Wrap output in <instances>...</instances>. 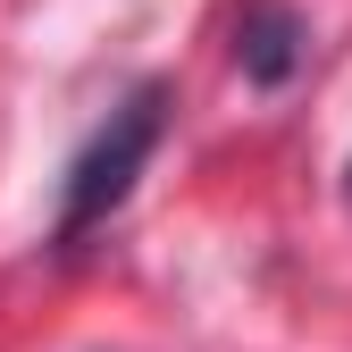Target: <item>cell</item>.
<instances>
[{
    "label": "cell",
    "instance_id": "obj_1",
    "mask_svg": "<svg viewBox=\"0 0 352 352\" xmlns=\"http://www.w3.org/2000/svg\"><path fill=\"white\" fill-rule=\"evenodd\" d=\"M160 126H168V84H135L101 126H93V143L76 151V168H67V185H59V243H76V235H93L101 218L135 193V176H143V160L160 151Z\"/></svg>",
    "mask_w": 352,
    "mask_h": 352
},
{
    "label": "cell",
    "instance_id": "obj_2",
    "mask_svg": "<svg viewBox=\"0 0 352 352\" xmlns=\"http://www.w3.org/2000/svg\"><path fill=\"white\" fill-rule=\"evenodd\" d=\"M302 51H311V25H302L285 0H252V9H243V25H235V59H243L252 84H285V76L302 67Z\"/></svg>",
    "mask_w": 352,
    "mask_h": 352
},
{
    "label": "cell",
    "instance_id": "obj_3",
    "mask_svg": "<svg viewBox=\"0 0 352 352\" xmlns=\"http://www.w3.org/2000/svg\"><path fill=\"white\" fill-rule=\"evenodd\" d=\"M344 193H352V168H344Z\"/></svg>",
    "mask_w": 352,
    "mask_h": 352
}]
</instances>
